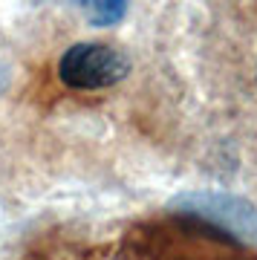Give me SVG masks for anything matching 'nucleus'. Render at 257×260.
<instances>
[{"label":"nucleus","mask_w":257,"mask_h":260,"mask_svg":"<svg viewBox=\"0 0 257 260\" xmlns=\"http://www.w3.org/2000/svg\"><path fill=\"white\" fill-rule=\"evenodd\" d=\"M87 15L92 18V23H113L124 15V3H84Z\"/></svg>","instance_id":"nucleus-3"},{"label":"nucleus","mask_w":257,"mask_h":260,"mask_svg":"<svg viewBox=\"0 0 257 260\" xmlns=\"http://www.w3.org/2000/svg\"><path fill=\"white\" fill-rule=\"evenodd\" d=\"M176 208L191 214L197 220L234 232L237 237L257 240V208L240 197L231 194H211V191H200V194H185L176 200Z\"/></svg>","instance_id":"nucleus-2"},{"label":"nucleus","mask_w":257,"mask_h":260,"mask_svg":"<svg viewBox=\"0 0 257 260\" xmlns=\"http://www.w3.org/2000/svg\"><path fill=\"white\" fill-rule=\"evenodd\" d=\"M130 67L133 61L124 49L99 41H81L61 55L58 78L70 90H107L127 78Z\"/></svg>","instance_id":"nucleus-1"}]
</instances>
